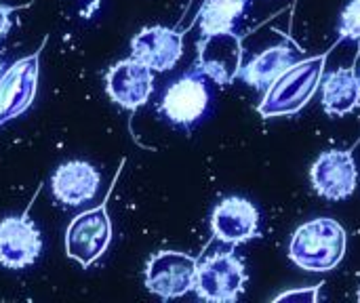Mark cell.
<instances>
[{
  "instance_id": "cell-1",
  "label": "cell",
  "mask_w": 360,
  "mask_h": 303,
  "mask_svg": "<svg viewBox=\"0 0 360 303\" xmlns=\"http://www.w3.org/2000/svg\"><path fill=\"white\" fill-rule=\"evenodd\" d=\"M340 42L342 38H338V42L329 51L300 61L295 59L278 78H274L264 91V97L257 105L262 118H285L302 112L321 89L327 57Z\"/></svg>"
},
{
  "instance_id": "cell-2",
  "label": "cell",
  "mask_w": 360,
  "mask_h": 303,
  "mask_svg": "<svg viewBox=\"0 0 360 303\" xmlns=\"http://www.w3.org/2000/svg\"><path fill=\"white\" fill-rule=\"evenodd\" d=\"M346 228L331 217L302 224L289 243V259L306 272H331L346 257Z\"/></svg>"
},
{
  "instance_id": "cell-3",
  "label": "cell",
  "mask_w": 360,
  "mask_h": 303,
  "mask_svg": "<svg viewBox=\"0 0 360 303\" xmlns=\"http://www.w3.org/2000/svg\"><path fill=\"white\" fill-rule=\"evenodd\" d=\"M247 268L232 251H219L196 268L194 293L213 303L236 302L247 287Z\"/></svg>"
},
{
  "instance_id": "cell-4",
  "label": "cell",
  "mask_w": 360,
  "mask_h": 303,
  "mask_svg": "<svg viewBox=\"0 0 360 303\" xmlns=\"http://www.w3.org/2000/svg\"><path fill=\"white\" fill-rule=\"evenodd\" d=\"M211 105V91L207 84V78L192 70L177 80H173L160 99V114L175 127L192 129L198 124Z\"/></svg>"
},
{
  "instance_id": "cell-5",
  "label": "cell",
  "mask_w": 360,
  "mask_h": 303,
  "mask_svg": "<svg viewBox=\"0 0 360 303\" xmlns=\"http://www.w3.org/2000/svg\"><path fill=\"white\" fill-rule=\"evenodd\" d=\"M112 221L108 215V198L80 215H76L65 230V253L82 268H91L110 247Z\"/></svg>"
},
{
  "instance_id": "cell-6",
  "label": "cell",
  "mask_w": 360,
  "mask_h": 303,
  "mask_svg": "<svg viewBox=\"0 0 360 303\" xmlns=\"http://www.w3.org/2000/svg\"><path fill=\"white\" fill-rule=\"evenodd\" d=\"M198 57H196V70L213 80L215 84L228 86L236 78H240L243 70V57L245 46L243 38L230 32H217V34H205L198 40Z\"/></svg>"
},
{
  "instance_id": "cell-7",
  "label": "cell",
  "mask_w": 360,
  "mask_h": 303,
  "mask_svg": "<svg viewBox=\"0 0 360 303\" xmlns=\"http://www.w3.org/2000/svg\"><path fill=\"white\" fill-rule=\"evenodd\" d=\"M44 42L46 40H42L34 55L15 61L0 74V124L21 116L34 103L40 78V51Z\"/></svg>"
},
{
  "instance_id": "cell-8",
  "label": "cell",
  "mask_w": 360,
  "mask_h": 303,
  "mask_svg": "<svg viewBox=\"0 0 360 303\" xmlns=\"http://www.w3.org/2000/svg\"><path fill=\"white\" fill-rule=\"evenodd\" d=\"M198 262L179 251H158L146 266V287L160 299L184 297L194 291Z\"/></svg>"
},
{
  "instance_id": "cell-9",
  "label": "cell",
  "mask_w": 360,
  "mask_h": 303,
  "mask_svg": "<svg viewBox=\"0 0 360 303\" xmlns=\"http://www.w3.org/2000/svg\"><path fill=\"white\" fill-rule=\"evenodd\" d=\"M310 181L319 196L346 200L359 186V167L352 150H327L310 167Z\"/></svg>"
},
{
  "instance_id": "cell-10",
  "label": "cell",
  "mask_w": 360,
  "mask_h": 303,
  "mask_svg": "<svg viewBox=\"0 0 360 303\" xmlns=\"http://www.w3.org/2000/svg\"><path fill=\"white\" fill-rule=\"evenodd\" d=\"M211 232L219 243L232 247L259 238V211L247 198L228 196L211 213Z\"/></svg>"
},
{
  "instance_id": "cell-11",
  "label": "cell",
  "mask_w": 360,
  "mask_h": 303,
  "mask_svg": "<svg viewBox=\"0 0 360 303\" xmlns=\"http://www.w3.org/2000/svg\"><path fill=\"white\" fill-rule=\"evenodd\" d=\"M42 253V238L27 211L0 219V266L8 270H23L32 266Z\"/></svg>"
},
{
  "instance_id": "cell-12",
  "label": "cell",
  "mask_w": 360,
  "mask_h": 303,
  "mask_svg": "<svg viewBox=\"0 0 360 303\" xmlns=\"http://www.w3.org/2000/svg\"><path fill=\"white\" fill-rule=\"evenodd\" d=\"M105 91L124 110H139L154 91V72L135 57L114 63L105 74Z\"/></svg>"
},
{
  "instance_id": "cell-13",
  "label": "cell",
  "mask_w": 360,
  "mask_h": 303,
  "mask_svg": "<svg viewBox=\"0 0 360 303\" xmlns=\"http://www.w3.org/2000/svg\"><path fill=\"white\" fill-rule=\"evenodd\" d=\"M131 53L152 72H167L177 65L184 55V34L165 25L143 27L131 40Z\"/></svg>"
},
{
  "instance_id": "cell-14",
  "label": "cell",
  "mask_w": 360,
  "mask_h": 303,
  "mask_svg": "<svg viewBox=\"0 0 360 303\" xmlns=\"http://www.w3.org/2000/svg\"><path fill=\"white\" fill-rule=\"evenodd\" d=\"M101 177L91 162L70 160L55 169L51 177V190L57 202L65 207H80L95 198Z\"/></svg>"
},
{
  "instance_id": "cell-15",
  "label": "cell",
  "mask_w": 360,
  "mask_h": 303,
  "mask_svg": "<svg viewBox=\"0 0 360 303\" xmlns=\"http://www.w3.org/2000/svg\"><path fill=\"white\" fill-rule=\"evenodd\" d=\"M323 110L331 116H346L360 105V76L354 65L338 67L321 80Z\"/></svg>"
},
{
  "instance_id": "cell-16",
  "label": "cell",
  "mask_w": 360,
  "mask_h": 303,
  "mask_svg": "<svg viewBox=\"0 0 360 303\" xmlns=\"http://www.w3.org/2000/svg\"><path fill=\"white\" fill-rule=\"evenodd\" d=\"M293 61H295V49L291 44L287 42L274 44L262 51L259 55H255L251 61H247L240 70V78L245 80V84L257 91H266L268 84L274 78H278Z\"/></svg>"
},
{
  "instance_id": "cell-17",
  "label": "cell",
  "mask_w": 360,
  "mask_h": 303,
  "mask_svg": "<svg viewBox=\"0 0 360 303\" xmlns=\"http://www.w3.org/2000/svg\"><path fill=\"white\" fill-rule=\"evenodd\" d=\"M249 0H205L198 13V25L202 36L230 32L243 17Z\"/></svg>"
},
{
  "instance_id": "cell-18",
  "label": "cell",
  "mask_w": 360,
  "mask_h": 303,
  "mask_svg": "<svg viewBox=\"0 0 360 303\" xmlns=\"http://www.w3.org/2000/svg\"><path fill=\"white\" fill-rule=\"evenodd\" d=\"M340 38L354 40L360 44V0H350L340 15Z\"/></svg>"
},
{
  "instance_id": "cell-19",
  "label": "cell",
  "mask_w": 360,
  "mask_h": 303,
  "mask_svg": "<svg viewBox=\"0 0 360 303\" xmlns=\"http://www.w3.org/2000/svg\"><path fill=\"white\" fill-rule=\"evenodd\" d=\"M323 285H314V287H304V289H293V291H285L281 295H276L272 302H295V303H316L319 302V293H321Z\"/></svg>"
},
{
  "instance_id": "cell-20",
  "label": "cell",
  "mask_w": 360,
  "mask_h": 303,
  "mask_svg": "<svg viewBox=\"0 0 360 303\" xmlns=\"http://www.w3.org/2000/svg\"><path fill=\"white\" fill-rule=\"evenodd\" d=\"M23 6H27V4H23ZM23 6H8V4L0 2V38H4V36L8 34L11 25H13L11 15H13L15 11H19V8H23Z\"/></svg>"
},
{
  "instance_id": "cell-21",
  "label": "cell",
  "mask_w": 360,
  "mask_h": 303,
  "mask_svg": "<svg viewBox=\"0 0 360 303\" xmlns=\"http://www.w3.org/2000/svg\"><path fill=\"white\" fill-rule=\"evenodd\" d=\"M356 297H359V302H360V289H359V295H356Z\"/></svg>"
},
{
  "instance_id": "cell-22",
  "label": "cell",
  "mask_w": 360,
  "mask_h": 303,
  "mask_svg": "<svg viewBox=\"0 0 360 303\" xmlns=\"http://www.w3.org/2000/svg\"><path fill=\"white\" fill-rule=\"evenodd\" d=\"M0 67H2V59H0Z\"/></svg>"
}]
</instances>
